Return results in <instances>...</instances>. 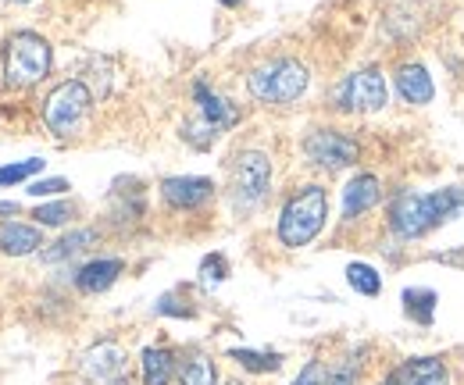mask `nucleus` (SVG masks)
<instances>
[{
    "label": "nucleus",
    "instance_id": "4",
    "mask_svg": "<svg viewBox=\"0 0 464 385\" xmlns=\"http://www.w3.org/2000/svg\"><path fill=\"white\" fill-rule=\"evenodd\" d=\"M51 61H54V51L40 33H29V29L11 33L4 43V79L11 86H33L51 75Z\"/></svg>",
    "mask_w": 464,
    "mask_h": 385
},
{
    "label": "nucleus",
    "instance_id": "5",
    "mask_svg": "<svg viewBox=\"0 0 464 385\" xmlns=\"http://www.w3.org/2000/svg\"><path fill=\"white\" fill-rule=\"evenodd\" d=\"M193 101H197L200 118L182 129V140L193 143L197 150H208L222 132H229L232 125L239 121V108L229 104L222 93H215L208 82H193Z\"/></svg>",
    "mask_w": 464,
    "mask_h": 385
},
{
    "label": "nucleus",
    "instance_id": "28",
    "mask_svg": "<svg viewBox=\"0 0 464 385\" xmlns=\"http://www.w3.org/2000/svg\"><path fill=\"white\" fill-rule=\"evenodd\" d=\"M158 314H165V318H193L197 311L193 307H182L179 303V293H165L161 300H158V307H154Z\"/></svg>",
    "mask_w": 464,
    "mask_h": 385
},
{
    "label": "nucleus",
    "instance_id": "8",
    "mask_svg": "<svg viewBox=\"0 0 464 385\" xmlns=\"http://www.w3.org/2000/svg\"><path fill=\"white\" fill-rule=\"evenodd\" d=\"M333 101L340 111H353V114H372V111H382L390 101V90H386V79L379 68H357L340 79V86L333 90Z\"/></svg>",
    "mask_w": 464,
    "mask_h": 385
},
{
    "label": "nucleus",
    "instance_id": "22",
    "mask_svg": "<svg viewBox=\"0 0 464 385\" xmlns=\"http://www.w3.org/2000/svg\"><path fill=\"white\" fill-rule=\"evenodd\" d=\"M347 282H350V289L361 293V296H379V293H382V275H379L372 265H364V261H350Z\"/></svg>",
    "mask_w": 464,
    "mask_h": 385
},
{
    "label": "nucleus",
    "instance_id": "12",
    "mask_svg": "<svg viewBox=\"0 0 464 385\" xmlns=\"http://www.w3.org/2000/svg\"><path fill=\"white\" fill-rule=\"evenodd\" d=\"M379 200H382V182H379V175H372V171L353 175L347 182V189H343V221H353V218H361V215H368Z\"/></svg>",
    "mask_w": 464,
    "mask_h": 385
},
{
    "label": "nucleus",
    "instance_id": "21",
    "mask_svg": "<svg viewBox=\"0 0 464 385\" xmlns=\"http://www.w3.org/2000/svg\"><path fill=\"white\" fill-rule=\"evenodd\" d=\"M229 361H236L239 368H246V371H257V375H268V371H279L283 368V357L279 353H261V350H229L226 353Z\"/></svg>",
    "mask_w": 464,
    "mask_h": 385
},
{
    "label": "nucleus",
    "instance_id": "23",
    "mask_svg": "<svg viewBox=\"0 0 464 385\" xmlns=\"http://www.w3.org/2000/svg\"><path fill=\"white\" fill-rule=\"evenodd\" d=\"M361 368H364V361H357V353H350V357L336 361V364L329 368L325 385H357L361 382Z\"/></svg>",
    "mask_w": 464,
    "mask_h": 385
},
{
    "label": "nucleus",
    "instance_id": "19",
    "mask_svg": "<svg viewBox=\"0 0 464 385\" xmlns=\"http://www.w3.org/2000/svg\"><path fill=\"white\" fill-rule=\"evenodd\" d=\"M179 385H218V368L208 353H189L179 361Z\"/></svg>",
    "mask_w": 464,
    "mask_h": 385
},
{
    "label": "nucleus",
    "instance_id": "6",
    "mask_svg": "<svg viewBox=\"0 0 464 385\" xmlns=\"http://www.w3.org/2000/svg\"><path fill=\"white\" fill-rule=\"evenodd\" d=\"M90 108H93V93L86 82L79 79H68L54 86L44 101V125L54 132V136H75L82 129V121L90 118Z\"/></svg>",
    "mask_w": 464,
    "mask_h": 385
},
{
    "label": "nucleus",
    "instance_id": "10",
    "mask_svg": "<svg viewBox=\"0 0 464 385\" xmlns=\"http://www.w3.org/2000/svg\"><path fill=\"white\" fill-rule=\"evenodd\" d=\"M125 368H129V357L125 350L118 346L115 339H101L93 342L82 357H79V371L82 379H90L93 385H125Z\"/></svg>",
    "mask_w": 464,
    "mask_h": 385
},
{
    "label": "nucleus",
    "instance_id": "17",
    "mask_svg": "<svg viewBox=\"0 0 464 385\" xmlns=\"http://www.w3.org/2000/svg\"><path fill=\"white\" fill-rule=\"evenodd\" d=\"M140 364H143V385H172L179 375V361L169 346H147Z\"/></svg>",
    "mask_w": 464,
    "mask_h": 385
},
{
    "label": "nucleus",
    "instance_id": "3",
    "mask_svg": "<svg viewBox=\"0 0 464 385\" xmlns=\"http://www.w3.org/2000/svg\"><path fill=\"white\" fill-rule=\"evenodd\" d=\"M325 218H329V193H325V186H318V182L300 186L290 200L283 204V215H279V243L290 246V250L307 246V243L325 228Z\"/></svg>",
    "mask_w": 464,
    "mask_h": 385
},
{
    "label": "nucleus",
    "instance_id": "9",
    "mask_svg": "<svg viewBox=\"0 0 464 385\" xmlns=\"http://www.w3.org/2000/svg\"><path fill=\"white\" fill-rule=\"evenodd\" d=\"M304 158L322 171H343V168L357 165L361 143L347 136L343 129H314L304 140Z\"/></svg>",
    "mask_w": 464,
    "mask_h": 385
},
{
    "label": "nucleus",
    "instance_id": "15",
    "mask_svg": "<svg viewBox=\"0 0 464 385\" xmlns=\"http://www.w3.org/2000/svg\"><path fill=\"white\" fill-rule=\"evenodd\" d=\"M125 272V261L118 257H93L75 272V289L79 293H104L118 282V275Z\"/></svg>",
    "mask_w": 464,
    "mask_h": 385
},
{
    "label": "nucleus",
    "instance_id": "24",
    "mask_svg": "<svg viewBox=\"0 0 464 385\" xmlns=\"http://www.w3.org/2000/svg\"><path fill=\"white\" fill-rule=\"evenodd\" d=\"M33 218H36V225L58 228V225H64V221L75 218V207H72L68 200H54V204H40V207L33 211Z\"/></svg>",
    "mask_w": 464,
    "mask_h": 385
},
{
    "label": "nucleus",
    "instance_id": "30",
    "mask_svg": "<svg viewBox=\"0 0 464 385\" xmlns=\"http://www.w3.org/2000/svg\"><path fill=\"white\" fill-rule=\"evenodd\" d=\"M218 4H222V7H239L243 0H218Z\"/></svg>",
    "mask_w": 464,
    "mask_h": 385
},
{
    "label": "nucleus",
    "instance_id": "25",
    "mask_svg": "<svg viewBox=\"0 0 464 385\" xmlns=\"http://www.w3.org/2000/svg\"><path fill=\"white\" fill-rule=\"evenodd\" d=\"M40 171H44L40 158H29V161H18V165H4L0 168V186H18V182H25V178H33Z\"/></svg>",
    "mask_w": 464,
    "mask_h": 385
},
{
    "label": "nucleus",
    "instance_id": "18",
    "mask_svg": "<svg viewBox=\"0 0 464 385\" xmlns=\"http://www.w3.org/2000/svg\"><path fill=\"white\" fill-rule=\"evenodd\" d=\"M97 243V228H75V232H68L64 239H58L51 250H44V261L47 265H61V261H72V257H79V254H86L90 246Z\"/></svg>",
    "mask_w": 464,
    "mask_h": 385
},
{
    "label": "nucleus",
    "instance_id": "31",
    "mask_svg": "<svg viewBox=\"0 0 464 385\" xmlns=\"http://www.w3.org/2000/svg\"><path fill=\"white\" fill-rule=\"evenodd\" d=\"M379 385H393V375H386V379H382Z\"/></svg>",
    "mask_w": 464,
    "mask_h": 385
},
{
    "label": "nucleus",
    "instance_id": "1",
    "mask_svg": "<svg viewBox=\"0 0 464 385\" xmlns=\"http://www.w3.org/2000/svg\"><path fill=\"white\" fill-rule=\"evenodd\" d=\"M464 211V189L461 186H443L432 193H418V189H401L390 204V228L397 239L414 243L421 236H429L432 228H440L443 221H454Z\"/></svg>",
    "mask_w": 464,
    "mask_h": 385
},
{
    "label": "nucleus",
    "instance_id": "20",
    "mask_svg": "<svg viewBox=\"0 0 464 385\" xmlns=\"http://www.w3.org/2000/svg\"><path fill=\"white\" fill-rule=\"evenodd\" d=\"M436 293L432 289H404V314L411 318V322H418V325H432V318H436Z\"/></svg>",
    "mask_w": 464,
    "mask_h": 385
},
{
    "label": "nucleus",
    "instance_id": "7",
    "mask_svg": "<svg viewBox=\"0 0 464 385\" xmlns=\"http://www.w3.org/2000/svg\"><path fill=\"white\" fill-rule=\"evenodd\" d=\"M272 189V161L261 150H243L232 165V204L239 211H254L257 204H265Z\"/></svg>",
    "mask_w": 464,
    "mask_h": 385
},
{
    "label": "nucleus",
    "instance_id": "32",
    "mask_svg": "<svg viewBox=\"0 0 464 385\" xmlns=\"http://www.w3.org/2000/svg\"><path fill=\"white\" fill-rule=\"evenodd\" d=\"M11 4H29V0H11Z\"/></svg>",
    "mask_w": 464,
    "mask_h": 385
},
{
    "label": "nucleus",
    "instance_id": "16",
    "mask_svg": "<svg viewBox=\"0 0 464 385\" xmlns=\"http://www.w3.org/2000/svg\"><path fill=\"white\" fill-rule=\"evenodd\" d=\"M44 246V232L40 225H25V221H4L0 225V254L7 257H25L33 250Z\"/></svg>",
    "mask_w": 464,
    "mask_h": 385
},
{
    "label": "nucleus",
    "instance_id": "14",
    "mask_svg": "<svg viewBox=\"0 0 464 385\" xmlns=\"http://www.w3.org/2000/svg\"><path fill=\"white\" fill-rule=\"evenodd\" d=\"M393 375V385H450V371L440 357H411Z\"/></svg>",
    "mask_w": 464,
    "mask_h": 385
},
{
    "label": "nucleus",
    "instance_id": "2",
    "mask_svg": "<svg viewBox=\"0 0 464 385\" xmlns=\"http://www.w3.org/2000/svg\"><path fill=\"white\" fill-rule=\"evenodd\" d=\"M307 82H311V72L296 57H272V61L250 68V75H246L250 97L268 108H286L293 101H300Z\"/></svg>",
    "mask_w": 464,
    "mask_h": 385
},
{
    "label": "nucleus",
    "instance_id": "27",
    "mask_svg": "<svg viewBox=\"0 0 464 385\" xmlns=\"http://www.w3.org/2000/svg\"><path fill=\"white\" fill-rule=\"evenodd\" d=\"M325 375H329V364H322V361H307L304 371H300L290 385H325Z\"/></svg>",
    "mask_w": 464,
    "mask_h": 385
},
{
    "label": "nucleus",
    "instance_id": "11",
    "mask_svg": "<svg viewBox=\"0 0 464 385\" xmlns=\"http://www.w3.org/2000/svg\"><path fill=\"white\" fill-rule=\"evenodd\" d=\"M215 197V182L204 175H172L161 178V200L172 211H197Z\"/></svg>",
    "mask_w": 464,
    "mask_h": 385
},
{
    "label": "nucleus",
    "instance_id": "13",
    "mask_svg": "<svg viewBox=\"0 0 464 385\" xmlns=\"http://www.w3.org/2000/svg\"><path fill=\"white\" fill-rule=\"evenodd\" d=\"M393 82H397V93H401V101L411 104V108H425L432 97H436V82H432V75H429V68L425 64H401L397 68V75H393Z\"/></svg>",
    "mask_w": 464,
    "mask_h": 385
},
{
    "label": "nucleus",
    "instance_id": "26",
    "mask_svg": "<svg viewBox=\"0 0 464 385\" xmlns=\"http://www.w3.org/2000/svg\"><path fill=\"white\" fill-rule=\"evenodd\" d=\"M229 278V261L222 257V254H208L204 261H200V282L204 285H218V282H226Z\"/></svg>",
    "mask_w": 464,
    "mask_h": 385
},
{
    "label": "nucleus",
    "instance_id": "33",
    "mask_svg": "<svg viewBox=\"0 0 464 385\" xmlns=\"http://www.w3.org/2000/svg\"><path fill=\"white\" fill-rule=\"evenodd\" d=\"M226 385H243V382H226Z\"/></svg>",
    "mask_w": 464,
    "mask_h": 385
},
{
    "label": "nucleus",
    "instance_id": "29",
    "mask_svg": "<svg viewBox=\"0 0 464 385\" xmlns=\"http://www.w3.org/2000/svg\"><path fill=\"white\" fill-rule=\"evenodd\" d=\"M64 189H68V178H36V182L29 186L33 197H58Z\"/></svg>",
    "mask_w": 464,
    "mask_h": 385
}]
</instances>
